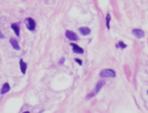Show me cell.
I'll list each match as a JSON object with an SVG mask.
<instances>
[{
    "label": "cell",
    "mask_w": 148,
    "mask_h": 113,
    "mask_svg": "<svg viewBox=\"0 0 148 113\" xmlns=\"http://www.w3.org/2000/svg\"><path fill=\"white\" fill-rule=\"evenodd\" d=\"M26 23H27V27H28L29 30L33 31V30L35 29V21H34L32 18H27L26 19Z\"/></svg>",
    "instance_id": "4"
},
{
    "label": "cell",
    "mask_w": 148,
    "mask_h": 113,
    "mask_svg": "<svg viewBox=\"0 0 148 113\" xmlns=\"http://www.w3.org/2000/svg\"><path fill=\"white\" fill-rule=\"evenodd\" d=\"M75 61L78 63V64H82V63H83V62H82V60H81V59H75Z\"/></svg>",
    "instance_id": "14"
},
{
    "label": "cell",
    "mask_w": 148,
    "mask_h": 113,
    "mask_svg": "<svg viewBox=\"0 0 148 113\" xmlns=\"http://www.w3.org/2000/svg\"><path fill=\"white\" fill-rule=\"evenodd\" d=\"M116 48H120V49H126L127 48V45L123 41H118L116 43Z\"/></svg>",
    "instance_id": "12"
},
{
    "label": "cell",
    "mask_w": 148,
    "mask_h": 113,
    "mask_svg": "<svg viewBox=\"0 0 148 113\" xmlns=\"http://www.w3.org/2000/svg\"><path fill=\"white\" fill-rule=\"evenodd\" d=\"M9 90H10V85H9V83H5L2 85V88H1V94H6Z\"/></svg>",
    "instance_id": "8"
},
{
    "label": "cell",
    "mask_w": 148,
    "mask_h": 113,
    "mask_svg": "<svg viewBox=\"0 0 148 113\" xmlns=\"http://www.w3.org/2000/svg\"><path fill=\"white\" fill-rule=\"evenodd\" d=\"M23 113H30V112H28V111H26V112H23Z\"/></svg>",
    "instance_id": "17"
},
{
    "label": "cell",
    "mask_w": 148,
    "mask_h": 113,
    "mask_svg": "<svg viewBox=\"0 0 148 113\" xmlns=\"http://www.w3.org/2000/svg\"><path fill=\"white\" fill-rule=\"evenodd\" d=\"M0 38H1V39H3V38H5V36H3V33L1 31H0Z\"/></svg>",
    "instance_id": "15"
},
{
    "label": "cell",
    "mask_w": 148,
    "mask_h": 113,
    "mask_svg": "<svg viewBox=\"0 0 148 113\" xmlns=\"http://www.w3.org/2000/svg\"><path fill=\"white\" fill-rule=\"evenodd\" d=\"M20 69H21V72L22 73H26V70H27V63L24 62L22 59L20 60Z\"/></svg>",
    "instance_id": "9"
},
{
    "label": "cell",
    "mask_w": 148,
    "mask_h": 113,
    "mask_svg": "<svg viewBox=\"0 0 148 113\" xmlns=\"http://www.w3.org/2000/svg\"><path fill=\"white\" fill-rule=\"evenodd\" d=\"M10 43H11V45H12L16 50H19L20 49V47H19V43H18V41H17L16 39H10Z\"/></svg>",
    "instance_id": "10"
},
{
    "label": "cell",
    "mask_w": 148,
    "mask_h": 113,
    "mask_svg": "<svg viewBox=\"0 0 148 113\" xmlns=\"http://www.w3.org/2000/svg\"><path fill=\"white\" fill-rule=\"evenodd\" d=\"M106 28L107 29H111V15L107 13L106 15Z\"/></svg>",
    "instance_id": "13"
},
{
    "label": "cell",
    "mask_w": 148,
    "mask_h": 113,
    "mask_svg": "<svg viewBox=\"0 0 148 113\" xmlns=\"http://www.w3.org/2000/svg\"><path fill=\"white\" fill-rule=\"evenodd\" d=\"M78 31L81 32V34H83V36H88V34L91 33V29L88 27H81V28H78Z\"/></svg>",
    "instance_id": "7"
},
{
    "label": "cell",
    "mask_w": 148,
    "mask_h": 113,
    "mask_svg": "<svg viewBox=\"0 0 148 113\" xmlns=\"http://www.w3.org/2000/svg\"><path fill=\"white\" fill-rule=\"evenodd\" d=\"M103 85H104V81L97 82V84H96V87H95V90H94V92L93 93H90V94L87 95V99H90V98H93L95 94H97V93L101 91L102 88H103Z\"/></svg>",
    "instance_id": "2"
},
{
    "label": "cell",
    "mask_w": 148,
    "mask_h": 113,
    "mask_svg": "<svg viewBox=\"0 0 148 113\" xmlns=\"http://www.w3.org/2000/svg\"><path fill=\"white\" fill-rule=\"evenodd\" d=\"M71 47H72V50H73V52L78 53V54H82V53H84L83 48H81L80 45H76V43H71Z\"/></svg>",
    "instance_id": "6"
},
{
    "label": "cell",
    "mask_w": 148,
    "mask_h": 113,
    "mask_svg": "<svg viewBox=\"0 0 148 113\" xmlns=\"http://www.w3.org/2000/svg\"><path fill=\"white\" fill-rule=\"evenodd\" d=\"M132 33L134 34L136 38H139V39L145 36V32H144L141 29H138V28H134V29L132 30Z\"/></svg>",
    "instance_id": "5"
},
{
    "label": "cell",
    "mask_w": 148,
    "mask_h": 113,
    "mask_svg": "<svg viewBox=\"0 0 148 113\" xmlns=\"http://www.w3.org/2000/svg\"><path fill=\"white\" fill-rule=\"evenodd\" d=\"M99 76L101 78H115L116 76V72L113 69H103L99 72Z\"/></svg>",
    "instance_id": "1"
},
{
    "label": "cell",
    "mask_w": 148,
    "mask_h": 113,
    "mask_svg": "<svg viewBox=\"0 0 148 113\" xmlns=\"http://www.w3.org/2000/svg\"><path fill=\"white\" fill-rule=\"evenodd\" d=\"M60 62H61V63H63V62H64V58H62V59H61V60H60Z\"/></svg>",
    "instance_id": "16"
},
{
    "label": "cell",
    "mask_w": 148,
    "mask_h": 113,
    "mask_svg": "<svg viewBox=\"0 0 148 113\" xmlns=\"http://www.w3.org/2000/svg\"><path fill=\"white\" fill-rule=\"evenodd\" d=\"M65 37L68 38L69 40H71V41H78V34H76L75 32L71 31V30H68V31L65 32Z\"/></svg>",
    "instance_id": "3"
},
{
    "label": "cell",
    "mask_w": 148,
    "mask_h": 113,
    "mask_svg": "<svg viewBox=\"0 0 148 113\" xmlns=\"http://www.w3.org/2000/svg\"><path fill=\"white\" fill-rule=\"evenodd\" d=\"M147 93H148V91H147Z\"/></svg>",
    "instance_id": "18"
},
{
    "label": "cell",
    "mask_w": 148,
    "mask_h": 113,
    "mask_svg": "<svg viewBox=\"0 0 148 113\" xmlns=\"http://www.w3.org/2000/svg\"><path fill=\"white\" fill-rule=\"evenodd\" d=\"M11 28L13 29L14 33H16L17 36L19 37V34H20V30H19V26H18V24H17V23H12V24H11Z\"/></svg>",
    "instance_id": "11"
}]
</instances>
